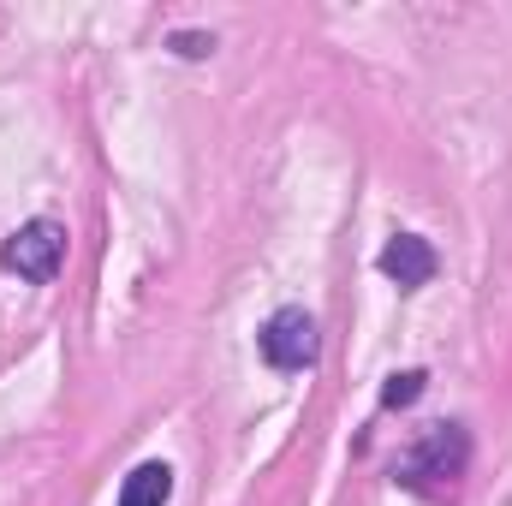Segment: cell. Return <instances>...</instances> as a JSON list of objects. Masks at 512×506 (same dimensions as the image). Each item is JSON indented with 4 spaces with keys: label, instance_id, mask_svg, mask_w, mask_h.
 Listing matches in <instances>:
<instances>
[{
    "label": "cell",
    "instance_id": "1",
    "mask_svg": "<svg viewBox=\"0 0 512 506\" xmlns=\"http://www.w3.org/2000/svg\"><path fill=\"white\" fill-rule=\"evenodd\" d=\"M465 465H471V435L459 429V423H435L411 453H405V465H399V483L405 489H441V483H453V477H465Z\"/></svg>",
    "mask_w": 512,
    "mask_h": 506
},
{
    "label": "cell",
    "instance_id": "2",
    "mask_svg": "<svg viewBox=\"0 0 512 506\" xmlns=\"http://www.w3.org/2000/svg\"><path fill=\"white\" fill-rule=\"evenodd\" d=\"M0 262L18 274V280H54L60 274V262H66V227L60 221H24L12 239H6V251Z\"/></svg>",
    "mask_w": 512,
    "mask_h": 506
},
{
    "label": "cell",
    "instance_id": "3",
    "mask_svg": "<svg viewBox=\"0 0 512 506\" xmlns=\"http://www.w3.org/2000/svg\"><path fill=\"white\" fill-rule=\"evenodd\" d=\"M262 358L274 364V370H310L316 364V352H322V334H316V316L310 310H274L268 322H262Z\"/></svg>",
    "mask_w": 512,
    "mask_h": 506
},
{
    "label": "cell",
    "instance_id": "4",
    "mask_svg": "<svg viewBox=\"0 0 512 506\" xmlns=\"http://www.w3.org/2000/svg\"><path fill=\"white\" fill-rule=\"evenodd\" d=\"M376 262H382V274L399 286V292H417V286H429V280H435V268H441L435 245H429V239H417V233H393Z\"/></svg>",
    "mask_w": 512,
    "mask_h": 506
},
{
    "label": "cell",
    "instance_id": "5",
    "mask_svg": "<svg viewBox=\"0 0 512 506\" xmlns=\"http://www.w3.org/2000/svg\"><path fill=\"white\" fill-rule=\"evenodd\" d=\"M167 495H173V471L161 459H149V465H137L120 483V501L114 506H167Z\"/></svg>",
    "mask_w": 512,
    "mask_h": 506
},
{
    "label": "cell",
    "instance_id": "6",
    "mask_svg": "<svg viewBox=\"0 0 512 506\" xmlns=\"http://www.w3.org/2000/svg\"><path fill=\"white\" fill-rule=\"evenodd\" d=\"M423 370H399V376H387V387H382V405L387 411H399V405H411L417 393H423Z\"/></svg>",
    "mask_w": 512,
    "mask_h": 506
},
{
    "label": "cell",
    "instance_id": "7",
    "mask_svg": "<svg viewBox=\"0 0 512 506\" xmlns=\"http://www.w3.org/2000/svg\"><path fill=\"white\" fill-rule=\"evenodd\" d=\"M173 48H179L185 60H203V54L215 48V36H173Z\"/></svg>",
    "mask_w": 512,
    "mask_h": 506
}]
</instances>
